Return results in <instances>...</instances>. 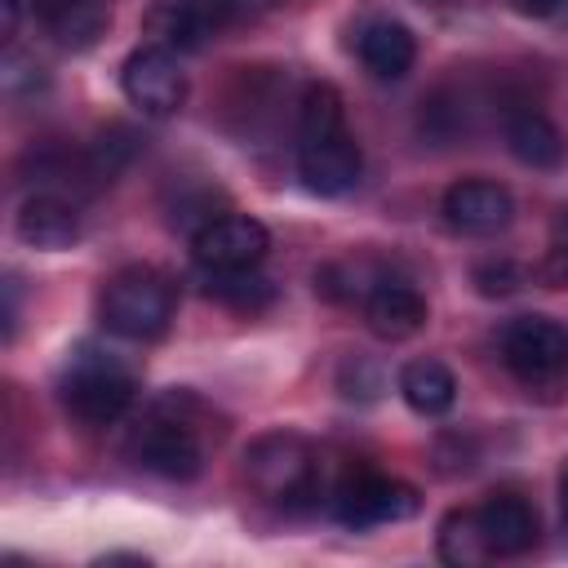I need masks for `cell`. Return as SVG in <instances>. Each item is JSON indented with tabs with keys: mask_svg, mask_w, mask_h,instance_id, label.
Listing matches in <instances>:
<instances>
[{
	"mask_svg": "<svg viewBox=\"0 0 568 568\" xmlns=\"http://www.w3.org/2000/svg\"><path fill=\"white\" fill-rule=\"evenodd\" d=\"M364 155L346 133L342 93L333 84H311L297 111V173L315 195H346L359 182Z\"/></svg>",
	"mask_w": 568,
	"mask_h": 568,
	"instance_id": "1",
	"label": "cell"
},
{
	"mask_svg": "<svg viewBox=\"0 0 568 568\" xmlns=\"http://www.w3.org/2000/svg\"><path fill=\"white\" fill-rule=\"evenodd\" d=\"M515 217V200L501 182L488 178H462L444 191V222L462 235H497Z\"/></svg>",
	"mask_w": 568,
	"mask_h": 568,
	"instance_id": "10",
	"label": "cell"
},
{
	"mask_svg": "<svg viewBox=\"0 0 568 568\" xmlns=\"http://www.w3.org/2000/svg\"><path fill=\"white\" fill-rule=\"evenodd\" d=\"M364 320L377 337L404 342L426 324V297L404 280H373L364 293Z\"/></svg>",
	"mask_w": 568,
	"mask_h": 568,
	"instance_id": "12",
	"label": "cell"
},
{
	"mask_svg": "<svg viewBox=\"0 0 568 568\" xmlns=\"http://www.w3.org/2000/svg\"><path fill=\"white\" fill-rule=\"evenodd\" d=\"M120 84H124V98L142 111V115H173L182 102H186V75L173 58V49L164 44H142L124 58L120 67Z\"/></svg>",
	"mask_w": 568,
	"mask_h": 568,
	"instance_id": "8",
	"label": "cell"
},
{
	"mask_svg": "<svg viewBox=\"0 0 568 568\" xmlns=\"http://www.w3.org/2000/svg\"><path fill=\"white\" fill-rule=\"evenodd\" d=\"M271 248V231L248 217V213H226V217H209L195 240H191V257L204 275L217 271H253Z\"/></svg>",
	"mask_w": 568,
	"mask_h": 568,
	"instance_id": "7",
	"label": "cell"
},
{
	"mask_svg": "<svg viewBox=\"0 0 568 568\" xmlns=\"http://www.w3.org/2000/svg\"><path fill=\"white\" fill-rule=\"evenodd\" d=\"M355 49H359V62H364L377 80H399V75H408V67L417 62V40H413V31H408L404 22H390V18L368 22V27L359 31Z\"/></svg>",
	"mask_w": 568,
	"mask_h": 568,
	"instance_id": "16",
	"label": "cell"
},
{
	"mask_svg": "<svg viewBox=\"0 0 568 568\" xmlns=\"http://www.w3.org/2000/svg\"><path fill=\"white\" fill-rule=\"evenodd\" d=\"M13 231H18L22 244H31L40 253H58V248H71L80 240V217H75V209L62 195L36 191V195L22 200Z\"/></svg>",
	"mask_w": 568,
	"mask_h": 568,
	"instance_id": "13",
	"label": "cell"
},
{
	"mask_svg": "<svg viewBox=\"0 0 568 568\" xmlns=\"http://www.w3.org/2000/svg\"><path fill=\"white\" fill-rule=\"evenodd\" d=\"M231 22L235 13L226 0H173L151 18V31H155V44L164 49H200Z\"/></svg>",
	"mask_w": 568,
	"mask_h": 568,
	"instance_id": "11",
	"label": "cell"
},
{
	"mask_svg": "<svg viewBox=\"0 0 568 568\" xmlns=\"http://www.w3.org/2000/svg\"><path fill=\"white\" fill-rule=\"evenodd\" d=\"M399 395L417 417H444L457 399V377L444 359H413L399 373Z\"/></svg>",
	"mask_w": 568,
	"mask_h": 568,
	"instance_id": "17",
	"label": "cell"
},
{
	"mask_svg": "<svg viewBox=\"0 0 568 568\" xmlns=\"http://www.w3.org/2000/svg\"><path fill=\"white\" fill-rule=\"evenodd\" d=\"M439 559L453 564V568H475V564L493 559L479 510H448L439 519Z\"/></svg>",
	"mask_w": 568,
	"mask_h": 568,
	"instance_id": "18",
	"label": "cell"
},
{
	"mask_svg": "<svg viewBox=\"0 0 568 568\" xmlns=\"http://www.w3.org/2000/svg\"><path fill=\"white\" fill-rule=\"evenodd\" d=\"M244 475H248L257 497H266L284 510L306 506L320 488L315 448L293 430H271V435L253 439L248 453H244Z\"/></svg>",
	"mask_w": 568,
	"mask_h": 568,
	"instance_id": "3",
	"label": "cell"
},
{
	"mask_svg": "<svg viewBox=\"0 0 568 568\" xmlns=\"http://www.w3.org/2000/svg\"><path fill=\"white\" fill-rule=\"evenodd\" d=\"M133 457L142 470L160 475V479H195L204 470V444L195 435V426L182 413H155L151 422H142V430L133 435Z\"/></svg>",
	"mask_w": 568,
	"mask_h": 568,
	"instance_id": "6",
	"label": "cell"
},
{
	"mask_svg": "<svg viewBox=\"0 0 568 568\" xmlns=\"http://www.w3.org/2000/svg\"><path fill=\"white\" fill-rule=\"evenodd\" d=\"M98 315L115 337L155 342L173 320V284L155 266H124L102 284Z\"/></svg>",
	"mask_w": 568,
	"mask_h": 568,
	"instance_id": "2",
	"label": "cell"
},
{
	"mask_svg": "<svg viewBox=\"0 0 568 568\" xmlns=\"http://www.w3.org/2000/svg\"><path fill=\"white\" fill-rule=\"evenodd\" d=\"M413 510H417V488H408L399 479H386V475H373V470H359V475L342 479L337 493H333V515L346 528H373V524L408 519Z\"/></svg>",
	"mask_w": 568,
	"mask_h": 568,
	"instance_id": "9",
	"label": "cell"
},
{
	"mask_svg": "<svg viewBox=\"0 0 568 568\" xmlns=\"http://www.w3.org/2000/svg\"><path fill=\"white\" fill-rule=\"evenodd\" d=\"M515 9L546 22H568V0H515Z\"/></svg>",
	"mask_w": 568,
	"mask_h": 568,
	"instance_id": "22",
	"label": "cell"
},
{
	"mask_svg": "<svg viewBox=\"0 0 568 568\" xmlns=\"http://www.w3.org/2000/svg\"><path fill=\"white\" fill-rule=\"evenodd\" d=\"M80 4H89V0H31V9H36L44 22H58V18H67L71 9H80Z\"/></svg>",
	"mask_w": 568,
	"mask_h": 568,
	"instance_id": "23",
	"label": "cell"
},
{
	"mask_svg": "<svg viewBox=\"0 0 568 568\" xmlns=\"http://www.w3.org/2000/svg\"><path fill=\"white\" fill-rule=\"evenodd\" d=\"M470 280H475V288H479L484 297H510V293H519V284H524V266L510 262V257H484V262H475Z\"/></svg>",
	"mask_w": 568,
	"mask_h": 568,
	"instance_id": "20",
	"label": "cell"
},
{
	"mask_svg": "<svg viewBox=\"0 0 568 568\" xmlns=\"http://www.w3.org/2000/svg\"><path fill=\"white\" fill-rule=\"evenodd\" d=\"M0 9H4V40H13L18 36V0H0Z\"/></svg>",
	"mask_w": 568,
	"mask_h": 568,
	"instance_id": "24",
	"label": "cell"
},
{
	"mask_svg": "<svg viewBox=\"0 0 568 568\" xmlns=\"http://www.w3.org/2000/svg\"><path fill=\"white\" fill-rule=\"evenodd\" d=\"M209 297H217L231 311H262V306H271L275 288H271V280L257 275V266L253 271H217V275H209Z\"/></svg>",
	"mask_w": 568,
	"mask_h": 568,
	"instance_id": "19",
	"label": "cell"
},
{
	"mask_svg": "<svg viewBox=\"0 0 568 568\" xmlns=\"http://www.w3.org/2000/svg\"><path fill=\"white\" fill-rule=\"evenodd\" d=\"M479 524H484L488 550L501 555V559L528 555L537 546V510L519 493H493L479 506Z\"/></svg>",
	"mask_w": 568,
	"mask_h": 568,
	"instance_id": "14",
	"label": "cell"
},
{
	"mask_svg": "<svg viewBox=\"0 0 568 568\" xmlns=\"http://www.w3.org/2000/svg\"><path fill=\"white\" fill-rule=\"evenodd\" d=\"M559 510H564V524H568V462L559 466Z\"/></svg>",
	"mask_w": 568,
	"mask_h": 568,
	"instance_id": "25",
	"label": "cell"
},
{
	"mask_svg": "<svg viewBox=\"0 0 568 568\" xmlns=\"http://www.w3.org/2000/svg\"><path fill=\"white\" fill-rule=\"evenodd\" d=\"M501 364L528 386L550 390L568 377V328L550 315H519L501 328Z\"/></svg>",
	"mask_w": 568,
	"mask_h": 568,
	"instance_id": "5",
	"label": "cell"
},
{
	"mask_svg": "<svg viewBox=\"0 0 568 568\" xmlns=\"http://www.w3.org/2000/svg\"><path fill=\"white\" fill-rule=\"evenodd\" d=\"M559 240H568V209L559 213Z\"/></svg>",
	"mask_w": 568,
	"mask_h": 568,
	"instance_id": "26",
	"label": "cell"
},
{
	"mask_svg": "<svg viewBox=\"0 0 568 568\" xmlns=\"http://www.w3.org/2000/svg\"><path fill=\"white\" fill-rule=\"evenodd\" d=\"M506 146H510V155H515L519 164H528V169H559V164H564V151H568L559 124H555L550 115L532 111V106L506 115Z\"/></svg>",
	"mask_w": 568,
	"mask_h": 568,
	"instance_id": "15",
	"label": "cell"
},
{
	"mask_svg": "<svg viewBox=\"0 0 568 568\" xmlns=\"http://www.w3.org/2000/svg\"><path fill=\"white\" fill-rule=\"evenodd\" d=\"M537 280H541L546 288H568V240H555V244L541 253Z\"/></svg>",
	"mask_w": 568,
	"mask_h": 568,
	"instance_id": "21",
	"label": "cell"
},
{
	"mask_svg": "<svg viewBox=\"0 0 568 568\" xmlns=\"http://www.w3.org/2000/svg\"><path fill=\"white\" fill-rule=\"evenodd\" d=\"M133 390H138L133 373L115 355H106V351H89L84 346L80 355L67 359L62 404L84 426H111V422H120L129 413V404H133Z\"/></svg>",
	"mask_w": 568,
	"mask_h": 568,
	"instance_id": "4",
	"label": "cell"
}]
</instances>
